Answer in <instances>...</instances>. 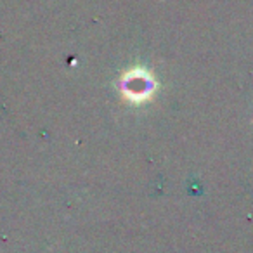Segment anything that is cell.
<instances>
[{
	"label": "cell",
	"mask_w": 253,
	"mask_h": 253,
	"mask_svg": "<svg viewBox=\"0 0 253 253\" xmlns=\"http://www.w3.org/2000/svg\"><path fill=\"white\" fill-rule=\"evenodd\" d=\"M123 94L132 102H142L148 97H151L155 90V80L149 77V73L141 68L128 71L122 80Z\"/></svg>",
	"instance_id": "1"
}]
</instances>
